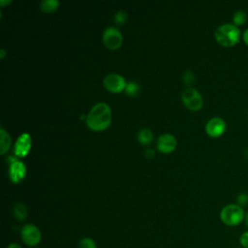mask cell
I'll list each match as a JSON object with an SVG mask.
<instances>
[{
  "label": "cell",
  "instance_id": "9a60e30c",
  "mask_svg": "<svg viewBox=\"0 0 248 248\" xmlns=\"http://www.w3.org/2000/svg\"><path fill=\"white\" fill-rule=\"evenodd\" d=\"M153 139V133L150 129L143 128L139 131L138 133V140L142 144H147L152 141Z\"/></svg>",
  "mask_w": 248,
  "mask_h": 248
},
{
  "label": "cell",
  "instance_id": "30bf717a",
  "mask_svg": "<svg viewBox=\"0 0 248 248\" xmlns=\"http://www.w3.org/2000/svg\"><path fill=\"white\" fill-rule=\"evenodd\" d=\"M31 148V136L28 133H22L15 143L14 152L18 157H24Z\"/></svg>",
  "mask_w": 248,
  "mask_h": 248
},
{
  "label": "cell",
  "instance_id": "7402d4cb",
  "mask_svg": "<svg viewBox=\"0 0 248 248\" xmlns=\"http://www.w3.org/2000/svg\"><path fill=\"white\" fill-rule=\"evenodd\" d=\"M239 244L242 248H248V230L243 232L239 236Z\"/></svg>",
  "mask_w": 248,
  "mask_h": 248
},
{
  "label": "cell",
  "instance_id": "6da1fadb",
  "mask_svg": "<svg viewBox=\"0 0 248 248\" xmlns=\"http://www.w3.org/2000/svg\"><path fill=\"white\" fill-rule=\"evenodd\" d=\"M111 109L104 102L95 104L86 116V124L93 131H102L108 128L111 121Z\"/></svg>",
  "mask_w": 248,
  "mask_h": 248
},
{
  "label": "cell",
  "instance_id": "5b68a950",
  "mask_svg": "<svg viewBox=\"0 0 248 248\" xmlns=\"http://www.w3.org/2000/svg\"><path fill=\"white\" fill-rule=\"evenodd\" d=\"M181 97L183 104L191 110H199L202 107V96L194 87H187L184 89Z\"/></svg>",
  "mask_w": 248,
  "mask_h": 248
},
{
  "label": "cell",
  "instance_id": "e0dca14e",
  "mask_svg": "<svg viewBox=\"0 0 248 248\" xmlns=\"http://www.w3.org/2000/svg\"><path fill=\"white\" fill-rule=\"evenodd\" d=\"M140 91V85L135 81H130L125 87V92L130 96H137Z\"/></svg>",
  "mask_w": 248,
  "mask_h": 248
},
{
  "label": "cell",
  "instance_id": "44dd1931",
  "mask_svg": "<svg viewBox=\"0 0 248 248\" xmlns=\"http://www.w3.org/2000/svg\"><path fill=\"white\" fill-rule=\"evenodd\" d=\"M126 18H127V16H126V13L124 12V11H118L116 14H115V16H114V21L116 22V23H118V24H122V23H124L125 22V20H126Z\"/></svg>",
  "mask_w": 248,
  "mask_h": 248
},
{
  "label": "cell",
  "instance_id": "d6986e66",
  "mask_svg": "<svg viewBox=\"0 0 248 248\" xmlns=\"http://www.w3.org/2000/svg\"><path fill=\"white\" fill-rule=\"evenodd\" d=\"M236 204H238L239 206L241 207H245L248 205V193H245V192H242V193H239L237 196H236Z\"/></svg>",
  "mask_w": 248,
  "mask_h": 248
},
{
  "label": "cell",
  "instance_id": "603a6c76",
  "mask_svg": "<svg viewBox=\"0 0 248 248\" xmlns=\"http://www.w3.org/2000/svg\"><path fill=\"white\" fill-rule=\"evenodd\" d=\"M242 40L246 46H248V27L242 33Z\"/></svg>",
  "mask_w": 248,
  "mask_h": 248
},
{
  "label": "cell",
  "instance_id": "4316f807",
  "mask_svg": "<svg viewBox=\"0 0 248 248\" xmlns=\"http://www.w3.org/2000/svg\"><path fill=\"white\" fill-rule=\"evenodd\" d=\"M244 223H245V226L246 228L248 229V212L245 213V218H244Z\"/></svg>",
  "mask_w": 248,
  "mask_h": 248
},
{
  "label": "cell",
  "instance_id": "f1b7e54d",
  "mask_svg": "<svg viewBox=\"0 0 248 248\" xmlns=\"http://www.w3.org/2000/svg\"><path fill=\"white\" fill-rule=\"evenodd\" d=\"M247 116H248V112H247Z\"/></svg>",
  "mask_w": 248,
  "mask_h": 248
},
{
  "label": "cell",
  "instance_id": "f546056e",
  "mask_svg": "<svg viewBox=\"0 0 248 248\" xmlns=\"http://www.w3.org/2000/svg\"><path fill=\"white\" fill-rule=\"evenodd\" d=\"M239 248H242V247H239Z\"/></svg>",
  "mask_w": 248,
  "mask_h": 248
},
{
  "label": "cell",
  "instance_id": "4fadbf2b",
  "mask_svg": "<svg viewBox=\"0 0 248 248\" xmlns=\"http://www.w3.org/2000/svg\"><path fill=\"white\" fill-rule=\"evenodd\" d=\"M0 138H1V140H0V153L4 154L10 148V145L12 143V139H11V136L8 134V132H6L4 130V128L0 129Z\"/></svg>",
  "mask_w": 248,
  "mask_h": 248
},
{
  "label": "cell",
  "instance_id": "3957f363",
  "mask_svg": "<svg viewBox=\"0 0 248 248\" xmlns=\"http://www.w3.org/2000/svg\"><path fill=\"white\" fill-rule=\"evenodd\" d=\"M244 208L236 203L225 205L220 211V220L229 227H235L241 224L245 218Z\"/></svg>",
  "mask_w": 248,
  "mask_h": 248
},
{
  "label": "cell",
  "instance_id": "7c38bea8",
  "mask_svg": "<svg viewBox=\"0 0 248 248\" xmlns=\"http://www.w3.org/2000/svg\"><path fill=\"white\" fill-rule=\"evenodd\" d=\"M13 213H14V216L15 218L19 221V222H22L24 221L26 218H27V215H28V210H27V207L24 203L22 202H17L14 205V208H13Z\"/></svg>",
  "mask_w": 248,
  "mask_h": 248
},
{
  "label": "cell",
  "instance_id": "9c48e42d",
  "mask_svg": "<svg viewBox=\"0 0 248 248\" xmlns=\"http://www.w3.org/2000/svg\"><path fill=\"white\" fill-rule=\"evenodd\" d=\"M9 159L12 160L9 166V176L13 182L18 183L25 176V173H26L25 165L21 161H18L14 157H10Z\"/></svg>",
  "mask_w": 248,
  "mask_h": 248
},
{
  "label": "cell",
  "instance_id": "8992f818",
  "mask_svg": "<svg viewBox=\"0 0 248 248\" xmlns=\"http://www.w3.org/2000/svg\"><path fill=\"white\" fill-rule=\"evenodd\" d=\"M123 38L121 32L113 26H109L105 29L103 33V42L105 46L109 49H116L122 44Z\"/></svg>",
  "mask_w": 248,
  "mask_h": 248
},
{
  "label": "cell",
  "instance_id": "2e32d148",
  "mask_svg": "<svg viewBox=\"0 0 248 248\" xmlns=\"http://www.w3.org/2000/svg\"><path fill=\"white\" fill-rule=\"evenodd\" d=\"M59 6L58 0H43L40 2V8L42 11L50 13L55 11Z\"/></svg>",
  "mask_w": 248,
  "mask_h": 248
},
{
  "label": "cell",
  "instance_id": "83f0119b",
  "mask_svg": "<svg viewBox=\"0 0 248 248\" xmlns=\"http://www.w3.org/2000/svg\"><path fill=\"white\" fill-rule=\"evenodd\" d=\"M11 2H12L11 0H9V1H4V0H1V1H0V5H2V6H3V5H5V4H9V3H11Z\"/></svg>",
  "mask_w": 248,
  "mask_h": 248
},
{
  "label": "cell",
  "instance_id": "52a82bcc",
  "mask_svg": "<svg viewBox=\"0 0 248 248\" xmlns=\"http://www.w3.org/2000/svg\"><path fill=\"white\" fill-rule=\"evenodd\" d=\"M104 86L110 92L118 93L122 90H125V87L127 85L124 78L119 74H108L104 78L103 80Z\"/></svg>",
  "mask_w": 248,
  "mask_h": 248
},
{
  "label": "cell",
  "instance_id": "ba28073f",
  "mask_svg": "<svg viewBox=\"0 0 248 248\" xmlns=\"http://www.w3.org/2000/svg\"><path fill=\"white\" fill-rule=\"evenodd\" d=\"M227 125L223 118L215 116L210 118L205 124V132L211 138H218L222 136L226 131Z\"/></svg>",
  "mask_w": 248,
  "mask_h": 248
},
{
  "label": "cell",
  "instance_id": "484cf974",
  "mask_svg": "<svg viewBox=\"0 0 248 248\" xmlns=\"http://www.w3.org/2000/svg\"><path fill=\"white\" fill-rule=\"evenodd\" d=\"M5 55H6L5 49H4V48H1V49H0V58H4Z\"/></svg>",
  "mask_w": 248,
  "mask_h": 248
},
{
  "label": "cell",
  "instance_id": "7a4b0ae2",
  "mask_svg": "<svg viewBox=\"0 0 248 248\" xmlns=\"http://www.w3.org/2000/svg\"><path fill=\"white\" fill-rule=\"evenodd\" d=\"M214 37L220 46L232 47L240 41L242 34L240 28L233 23H223L216 28Z\"/></svg>",
  "mask_w": 248,
  "mask_h": 248
},
{
  "label": "cell",
  "instance_id": "ffe728a7",
  "mask_svg": "<svg viewBox=\"0 0 248 248\" xmlns=\"http://www.w3.org/2000/svg\"><path fill=\"white\" fill-rule=\"evenodd\" d=\"M183 81L187 85H191L192 83H194L195 82V75H194V73L192 71H187L183 75Z\"/></svg>",
  "mask_w": 248,
  "mask_h": 248
},
{
  "label": "cell",
  "instance_id": "d4e9b609",
  "mask_svg": "<svg viewBox=\"0 0 248 248\" xmlns=\"http://www.w3.org/2000/svg\"><path fill=\"white\" fill-rule=\"evenodd\" d=\"M7 248H22V247H21L19 244L13 242V243H10Z\"/></svg>",
  "mask_w": 248,
  "mask_h": 248
},
{
  "label": "cell",
  "instance_id": "8fae6325",
  "mask_svg": "<svg viewBox=\"0 0 248 248\" xmlns=\"http://www.w3.org/2000/svg\"><path fill=\"white\" fill-rule=\"evenodd\" d=\"M176 145V139L170 134H163L157 140V148L160 152L163 153H170L173 151Z\"/></svg>",
  "mask_w": 248,
  "mask_h": 248
},
{
  "label": "cell",
  "instance_id": "277c9868",
  "mask_svg": "<svg viewBox=\"0 0 248 248\" xmlns=\"http://www.w3.org/2000/svg\"><path fill=\"white\" fill-rule=\"evenodd\" d=\"M20 238L27 246L35 247L41 242L42 233L39 228L35 225L26 224L20 230Z\"/></svg>",
  "mask_w": 248,
  "mask_h": 248
},
{
  "label": "cell",
  "instance_id": "cb8c5ba5",
  "mask_svg": "<svg viewBox=\"0 0 248 248\" xmlns=\"http://www.w3.org/2000/svg\"><path fill=\"white\" fill-rule=\"evenodd\" d=\"M144 155H145V157H147V158H151V157H153V155H154V151H153V149H151V148H147V149H145V151H144Z\"/></svg>",
  "mask_w": 248,
  "mask_h": 248
},
{
  "label": "cell",
  "instance_id": "ac0fdd59",
  "mask_svg": "<svg viewBox=\"0 0 248 248\" xmlns=\"http://www.w3.org/2000/svg\"><path fill=\"white\" fill-rule=\"evenodd\" d=\"M78 247V248H97V244L92 238L83 237L79 240Z\"/></svg>",
  "mask_w": 248,
  "mask_h": 248
},
{
  "label": "cell",
  "instance_id": "5bb4252c",
  "mask_svg": "<svg viewBox=\"0 0 248 248\" xmlns=\"http://www.w3.org/2000/svg\"><path fill=\"white\" fill-rule=\"evenodd\" d=\"M248 19L247 13L244 12L243 10H237L233 13L232 15V23L236 25L237 27L244 25Z\"/></svg>",
  "mask_w": 248,
  "mask_h": 248
}]
</instances>
